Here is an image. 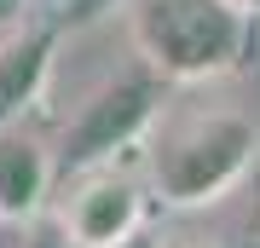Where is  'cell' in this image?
I'll return each instance as SVG.
<instances>
[{"instance_id":"obj_1","label":"cell","mask_w":260,"mask_h":248,"mask_svg":"<svg viewBox=\"0 0 260 248\" xmlns=\"http://www.w3.org/2000/svg\"><path fill=\"white\" fill-rule=\"evenodd\" d=\"M145 179L168 208H214L254 167L260 127L237 104H162L145 133Z\"/></svg>"},{"instance_id":"obj_2","label":"cell","mask_w":260,"mask_h":248,"mask_svg":"<svg viewBox=\"0 0 260 248\" xmlns=\"http://www.w3.org/2000/svg\"><path fill=\"white\" fill-rule=\"evenodd\" d=\"M127 41L174 87L225 81L249 58L254 12L237 0H127Z\"/></svg>"},{"instance_id":"obj_3","label":"cell","mask_w":260,"mask_h":248,"mask_svg":"<svg viewBox=\"0 0 260 248\" xmlns=\"http://www.w3.org/2000/svg\"><path fill=\"white\" fill-rule=\"evenodd\" d=\"M168 87L174 81L156 75L139 52H133V64L121 75H104V81L64 116V127H58V162H64V173L99 167V162H116V156H127V150H139L150 121H156L162 104H168Z\"/></svg>"},{"instance_id":"obj_4","label":"cell","mask_w":260,"mask_h":248,"mask_svg":"<svg viewBox=\"0 0 260 248\" xmlns=\"http://www.w3.org/2000/svg\"><path fill=\"white\" fill-rule=\"evenodd\" d=\"M52 214L64 220L75 248H121L145 231V185L116 162L75 167Z\"/></svg>"},{"instance_id":"obj_5","label":"cell","mask_w":260,"mask_h":248,"mask_svg":"<svg viewBox=\"0 0 260 248\" xmlns=\"http://www.w3.org/2000/svg\"><path fill=\"white\" fill-rule=\"evenodd\" d=\"M58 145L35 133V121H12L0 127V225H23L52 208L58 191Z\"/></svg>"},{"instance_id":"obj_6","label":"cell","mask_w":260,"mask_h":248,"mask_svg":"<svg viewBox=\"0 0 260 248\" xmlns=\"http://www.w3.org/2000/svg\"><path fill=\"white\" fill-rule=\"evenodd\" d=\"M58 35L52 29H23V35L0 41V127L35 116V104L52 87V64H58Z\"/></svg>"},{"instance_id":"obj_7","label":"cell","mask_w":260,"mask_h":248,"mask_svg":"<svg viewBox=\"0 0 260 248\" xmlns=\"http://www.w3.org/2000/svg\"><path fill=\"white\" fill-rule=\"evenodd\" d=\"M18 248H75V242H70L58 214H35V220H23V242Z\"/></svg>"},{"instance_id":"obj_8","label":"cell","mask_w":260,"mask_h":248,"mask_svg":"<svg viewBox=\"0 0 260 248\" xmlns=\"http://www.w3.org/2000/svg\"><path fill=\"white\" fill-rule=\"evenodd\" d=\"M121 248H162V237H150V231H139V237H127Z\"/></svg>"},{"instance_id":"obj_9","label":"cell","mask_w":260,"mask_h":248,"mask_svg":"<svg viewBox=\"0 0 260 248\" xmlns=\"http://www.w3.org/2000/svg\"><path fill=\"white\" fill-rule=\"evenodd\" d=\"M162 248H214V242H203V237H168Z\"/></svg>"},{"instance_id":"obj_10","label":"cell","mask_w":260,"mask_h":248,"mask_svg":"<svg viewBox=\"0 0 260 248\" xmlns=\"http://www.w3.org/2000/svg\"><path fill=\"white\" fill-rule=\"evenodd\" d=\"M237 6H243V12H254V18H260V0H237Z\"/></svg>"}]
</instances>
